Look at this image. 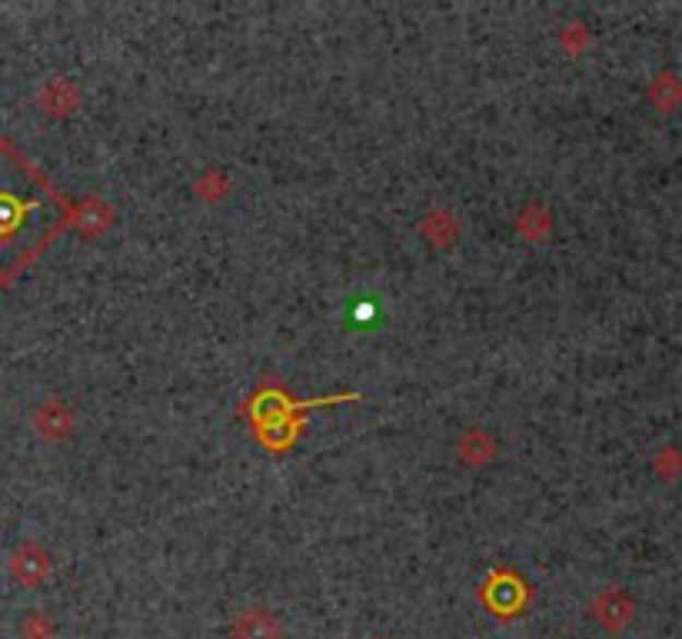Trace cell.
Returning <instances> with one entry per match:
<instances>
[]
</instances>
